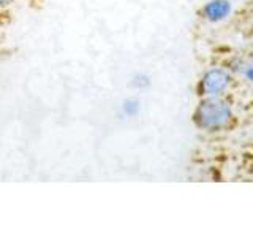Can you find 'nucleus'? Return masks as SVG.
Wrapping results in <instances>:
<instances>
[{"label":"nucleus","mask_w":253,"mask_h":238,"mask_svg":"<svg viewBox=\"0 0 253 238\" xmlns=\"http://www.w3.org/2000/svg\"><path fill=\"white\" fill-rule=\"evenodd\" d=\"M16 0H0V10H5V8L11 6Z\"/></svg>","instance_id":"obj_6"},{"label":"nucleus","mask_w":253,"mask_h":238,"mask_svg":"<svg viewBox=\"0 0 253 238\" xmlns=\"http://www.w3.org/2000/svg\"><path fill=\"white\" fill-rule=\"evenodd\" d=\"M231 2L229 0H209L206 2L201 8V16L203 19H206L208 22H220L226 19L229 14H231Z\"/></svg>","instance_id":"obj_3"},{"label":"nucleus","mask_w":253,"mask_h":238,"mask_svg":"<svg viewBox=\"0 0 253 238\" xmlns=\"http://www.w3.org/2000/svg\"><path fill=\"white\" fill-rule=\"evenodd\" d=\"M150 84H152V79H150L147 73H142V71L131 75L130 78V87L134 91H146L150 87Z\"/></svg>","instance_id":"obj_5"},{"label":"nucleus","mask_w":253,"mask_h":238,"mask_svg":"<svg viewBox=\"0 0 253 238\" xmlns=\"http://www.w3.org/2000/svg\"><path fill=\"white\" fill-rule=\"evenodd\" d=\"M231 73L221 67H212L206 70L198 81V94L201 97H221L231 86Z\"/></svg>","instance_id":"obj_2"},{"label":"nucleus","mask_w":253,"mask_h":238,"mask_svg":"<svg viewBox=\"0 0 253 238\" xmlns=\"http://www.w3.org/2000/svg\"><path fill=\"white\" fill-rule=\"evenodd\" d=\"M142 103L138 97L130 95V97H125L121 103H119V115L124 119H134L138 118L141 113Z\"/></svg>","instance_id":"obj_4"},{"label":"nucleus","mask_w":253,"mask_h":238,"mask_svg":"<svg viewBox=\"0 0 253 238\" xmlns=\"http://www.w3.org/2000/svg\"><path fill=\"white\" fill-rule=\"evenodd\" d=\"M233 121V110L221 97H201L193 111V122L206 132L223 130Z\"/></svg>","instance_id":"obj_1"},{"label":"nucleus","mask_w":253,"mask_h":238,"mask_svg":"<svg viewBox=\"0 0 253 238\" xmlns=\"http://www.w3.org/2000/svg\"><path fill=\"white\" fill-rule=\"evenodd\" d=\"M245 76H247L249 81L253 83V67H249V68H247V71H245Z\"/></svg>","instance_id":"obj_7"}]
</instances>
